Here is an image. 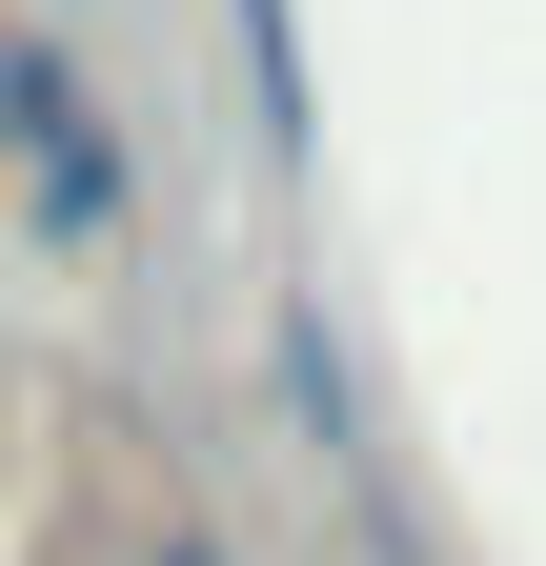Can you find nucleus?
Wrapping results in <instances>:
<instances>
[{"mask_svg": "<svg viewBox=\"0 0 546 566\" xmlns=\"http://www.w3.org/2000/svg\"><path fill=\"white\" fill-rule=\"evenodd\" d=\"M143 566H243V546H202V526H162V546H143Z\"/></svg>", "mask_w": 546, "mask_h": 566, "instance_id": "nucleus-3", "label": "nucleus"}, {"mask_svg": "<svg viewBox=\"0 0 546 566\" xmlns=\"http://www.w3.org/2000/svg\"><path fill=\"white\" fill-rule=\"evenodd\" d=\"M0 223L61 283H102L143 243V122H122V82L82 61V21H0Z\"/></svg>", "mask_w": 546, "mask_h": 566, "instance_id": "nucleus-1", "label": "nucleus"}, {"mask_svg": "<svg viewBox=\"0 0 546 566\" xmlns=\"http://www.w3.org/2000/svg\"><path fill=\"white\" fill-rule=\"evenodd\" d=\"M223 41L263 61V142H304V21H284V0H223Z\"/></svg>", "mask_w": 546, "mask_h": 566, "instance_id": "nucleus-2", "label": "nucleus"}, {"mask_svg": "<svg viewBox=\"0 0 546 566\" xmlns=\"http://www.w3.org/2000/svg\"><path fill=\"white\" fill-rule=\"evenodd\" d=\"M0 21H102V0H0Z\"/></svg>", "mask_w": 546, "mask_h": 566, "instance_id": "nucleus-4", "label": "nucleus"}]
</instances>
